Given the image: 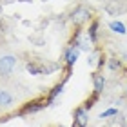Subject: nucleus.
Masks as SVG:
<instances>
[{
	"instance_id": "obj_1",
	"label": "nucleus",
	"mask_w": 127,
	"mask_h": 127,
	"mask_svg": "<svg viewBox=\"0 0 127 127\" xmlns=\"http://www.w3.org/2000/svg\"><path fill=\"white\" fill-rule=\"evenodd\" d=\"M15 65H16V58L13 55H5V56H2L0 58V74H11V71L15 69Z\"/></svg>"
},
{
	"instance_id": "obj_2",
	"label": "nucleus",
	"mask_w": 127,
	"mask_h": 127,
	"mask_svg": "<svg viewBox=\"0 0 127 127\" xmlns=\"http://www.w3.org/2000/svg\"><path fill=\"white\" fill-rule=\"evenodd\" d=\"M87 109L85 107H78L76 111H74V120H73V127H85L87 125Z\"/></svg>"
},
{
	"instance_id": "obj_3",
	"label": "nucleus",
	"mask_w": 127,
	"mask_h": 127,
	"mask_svg": "<svg viewBox=\"0 0 127 127\" xmlns=\"http://www.w3.org/2000/svg\"><path fill=\"white\" fill-rule=\"evenodd\" d=\"M44 105H49L47 100L42 102V100H34V102H29V103H26L24 107H22V114H33V113H38L40 109H42Z\"/></svg>"
},
{
	"instance_id": "obj_4",
	"label": "nucleus",
	"mask_w": 127,
	"mask_h": 127,
	"mask_svg": "<svg viewBox=\"0 0 127 127\" xmlns=\"http://www.w3.org/2000/svg\"><path fill=\"white\" fill-rule=\"evenodd\" d=\"M89 16H91V11H89V9H85V7H78V9H74V11H73L71 20L74 22V24H82V22L89 20Z\"/></svg>"
},
{
	"instance_id": "obj_5",
	"label": "nucleus",
	"mask_w": 127,
	"mask_h": 127,
	"mask_svg": "<svg viewBox=\"0 0 127 127\" xmlns=\"http://www.w3.org/2000/svg\"><path fill=\"white\" fill-rule=\"evenodd\" d=\"M64 60H65V65L67 67H73L74 64H76V60H78V47H76V45H71V47L65 51Z\"/></svg>"
},
{
	"instance_id": "obj_6",
	"label": "nucleus",
	"mask_w": 127,
	"mask_h": 127,
	"mask_svg": "<svg viewBox=\"0 0 127 127\" xmlns=\"http://www.w3.org/2000/svg\"><path fill=\"white\" fill-rule=\"evenodd\" d=\"M93 85H95V93H102L103 85H105V78L100 73H93Z\"/></svg>"
},
{
	"instance_id": "obj_7",
	"label": "nucleus",
	"mask_w": 127,
	"mask_h": 127,
	"mask_svg": "<svg viewBox=\"0 0 127 127\" xmlns=\"http://www.w3.org/2000/svg\"><path fill=\"white\" fill-rule=\"evenodd\" d=\"M13 95L9 93V91H5V89H0V105H4V107H7L13 103Z\"/></svg>"
},
{
	"instance_id": "obj_8",
	"label": "nucleus",
	"mask_w": 127,
	"mask_h": 127,
	"mask_svg": "<svg viewBox=\"0 0 127 127\" xmlns=\"http://www.w3.org/2000/svg\"><path fill=\"white\" fill-rule=\"evenodd\" d=\"M109 27H111L113 29V33H118V34H125L127 31H125V26L122 24V22H111V24H109Z\"/></svg>"
},
{
	"instance_id": "obj_9",
	"label": "nucleus",
	"mask_w": 127,
	"mask_h": 127,
	"mask_svg": "<svg viewBox=\"0 0 127 127\" xmlns=\"http://www.w3.org/2000/svg\"><path fill=\"white\" fill-rule=\"evenodd\" d=\"M87 36L91 38V42H96V38H98V22H93L89 27V31H87Z\"/></svg>"
},
{
	"instance_id": "obj_10",
	"label": "nucleus",
	"mask_w": 127,
	"mask_h": 127,
	"mask_svg": "<svg viewBox=\"0 0 127 127\" xmlns=\"http://www.w3.org/2000/svg\"><path fill=\"white\" fill-rule=\"evenodd\" d=\"M62 91H64V84H58V85H55V87H53V91H51V93H49L47 103H51V102H53L55 98H56V96H58V95L62 93Z\"/></svg>"
},
{
	"instance_id": "obj_11",
	"label": "nucleus",
	"mask_w": 127,
	"mask_h": 127,
	"mask_svg": "<svg viewBox=\"0 0 127 127\" xmlns=\"http://www.w3.org/2000/svg\"><path fill=\"white\" fill-rule=\"evenodd\" d=\"M27 71L31 74H42L44 73V67L38 65V64H27Z\"/></svg>"
},
{
	"instance_id": "obj_12",
	"label": "nucleus",
	"mask_w": 127,
	"mask_h": 127,
	"mask_svg": "<svg viewBox=\"0 0 127 127\" xmlns=\"http://www.w3.org/2000/svg\"><path fill=\"white\" fill-rule=\"evenodd\" d=\"M114 114H118L116 109H107V111H103L100 114V118H107V116H114Z\"/></svg>"
},
{
	"instance_id": "obj_13",
	"label": "nucleus",
	"mask_w": 127,
	"mask_h": 127,
	"mask_svg": "<svg viewBox=\"0 0 127 127\" xmlns=\"http://www.w3.org/2000/svg\"><path fill=\"white\" fill-rule=\"evenodd\" d=\"M109 67H111V69H118V67H120V62L111 60V62H109Z\"/></svg>"
}]
</instances>
